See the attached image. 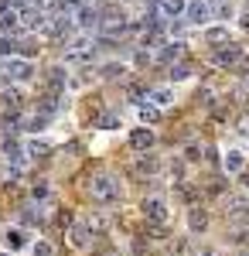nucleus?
<instances>
[{
    "mask_svg": "<svg viewBox=\"0 0 249 256\" xmlns=\"http://www.w3.org/2000/svg\"><path fill=\"white\" fill-rule=\"evenodd\" d=\"M89 195L96 198V202H113L120 195V181L113 174H96L92 178V184H89Z\"/></svg>",
    "mask_w": 249,
    "mask_h": 256,
    "instance_id": "nucleus-1",
    "label": "nucleus"
},
{
    "mask_svg": "<svg viewBox=\"0 0 249 256\" xmlns=\"http://www.w3.org/2000/svg\"><path fill=\"white\" fill-rule=\"evenodd\" d=\"M184 14L192 24H208L212 20V4L208 0H192V4H184Z\"/></svg>",
    "mask_w": 249,
    "mask_h": 256,
    "instance_id": "nucleus-2",
    "label": "nucleus"
},
{
    "mask_svg": "<svg viewBox=\"0 0 249 256\" xmlns=\"http://www.w3.org/2000/svg\"><path fill=\"white\" fill-rule=\"evenodd\" d=\"M7 76L18 79V82H28L31 76H34V65H31L28 58H10L7 62Z\"/></svg>",
    "mask_w": 249,
    "mask_h": 256,
    "instance_id": "nucleus-3",
    "label": "nucleus"
},
{
    "mask_svg": "<svg viewBox=\"0 0 249 256\" xmlns=\"http://www.w3.org/2000/svg\"><path fill=\"white\" fill-rule=\"evenodd\" d=\"M68 239H72V246H78V250H89V246H92V229H89L86 222H76V226L68 229Z\"/></svg>",
    "mask_w": 249,
    "mask_h": 256,
    "instance_id": "nucleus-4",
    "label": "nucleus"
},
{
    "mask_svg": "<svg viewBox=\"0 0 249 256\" xmlns=\"http://www.w3.org/2000/svg\"><path fill=\"white\" fill-rule=\"evenodd\" d=\"M144 212H147L150 222H168V205H164L160 198H147V202H144Z\"/></svg>",
    "mask_w": 249,
    "mask_h": 256,
    "instance_id": "nucleus-5",
    "label": "nucleus"
},
{
    "mask_svg": "<svg viewBox=\"0 0 249 256\" xmlns=\"http://www.w3.org/2000/svg\"><path fill=\"white\" fill-rule=\"evenodd\" d=\"M239 58H242V48H239V44H226L222 52H215V55H212L215 65H232V62H239Z\"/></svg>",
    "mask_w": 249,
    "mask_h": 256,
    "instance_id": "nucleus-6",
    "label": "nucleus"
},
{
    "mask_svg": "<svg viewBox=\"0 0 249 256\" xmlns=\"http://www.w3.org/2000/svg\"><path fill=\"white\" fill-rule=\"evenodd\" d=\"M72 24H76V28H92V24H96V10H92V7H76V10H72Z\"/></svg>",
    "mask_w": 249,
    "mask_h": 256,
    "instance_id": "nucleus-7",
    "label": "nucleus"
},
{
    "mask_svg": "<svg viewBox=\"0 0 249 256\" xmlns=\"http://www.w3.org/2000/svg\"><path fill=\"white\" fill-rule=\"evenodd\" d=\"M130 144H134L136 150H147V147H154V134L144 130V126H136L134 134H130Z\"/></svg>",
    "mask_w": 249,
    "mask_h": 256,
    "instance_id": "nucleus-8",
    "label": "nucleus"
},
{
    "mask_svg": "<svg viewBox=\"0 0 249 256\" xmlns=\"http://www.w3.org/2000/svg\"><path fill=\"white\" fill-rule=\"evenodd\" d=\"M188 226H192V232H205V229H208L205 208H192V212H188Z\"/></svg>",
    "mask_w": 249,
    "mask_h": 256,
    "instance_id": "nucleus-9",
    "label": "nucleus"
},
{
    "mask_svg": "<svg viewBox=\"0 0 249 256\" xmlns=\"http://www.w3.org/2000/svg\"><path fill=\"white\" fill-rule=\"evenodd\" d=\"M18 20L24 24V28H31V31H34V28H41V20H44V18H41L34 7H28V10H20V14H18Z\"/></svg>",
    "mask_w": 249,
    "mask_h": 256,
    "instance_id": "nucleus-10",
    "label": "nucleus"
},
{
    "mask_svg": "<svg viewBox=\"0 0 249 256\" xmlns=\"http://www.w3.org/2000/svg\"><path fill=\"white\" fill-rule=\"evenodd\" d=\"M72 58H78V55H89L92 52V44H89V38H76V41H68V48H65Z\"/></svg>",
    "mask_w": 249,
    "mask_h": 256,
    "instance_id": "nucleus-11",
    "label": "nucleus"
},
{
    "mask_svg": "<svg viewBox=\"0 0 249 256\" xmlns=\"http://www.w3.org/2000/svg\"><path fill=\"white\" fill-rule=\"evenodd\" d=\"M171 89H150V102L157 106V110H164V106H171Z\"/></svg>",
    "mask_w": 249,
    "mask_h": 256,
    "instance_id": "nucleus-12",
    "label": "nucleus"
},
{
    "mask_svg": "<svg viewBox=\"0 0 249 256\" xmlns=\"http://www.w3.org/2000/svg\"><path fill=\"white\" fill-rule=\"evenodd\" d=\"M242 168H246V158H242L239 150H229V154H226V171L236 174V171H242Z\"/></svg>",
    "mask_w": 249,
    "mask_h": 256,
    "instance_id": "nucleus-13",
    "label": "nucleus"
},
{
    "mask_svg": "<svg viewBox=\"0 0 249 256\" xmlns=\"http://www.w3.org/2000/svg\"><path fill=\"white\" fill-rule=\"evenodd\" d=\"M160 10L168 18H178V14H184V0H160Z\"/></svg>",
    "mask_w": 249,
    "mask_h": 256,
    "instance_id": "nucleus-14",
    "label": "nucleus"
},
{
    "mask_svg": "<svg viewBox=\"0 0 249 256\" xmlns=\"http://www.w3.org/2000/svg\"><path fill=\"white\" fill-rule=\"evenodd\" d=\"M229 216H232V218L249 216V202H242V198H232V202H229Z\"/></svg>",
    "mask_w": 249,
    "mask_h": 256,
    "instance_id": "nucleus-15",
    "label": "nucleus"
},
{
    "mask_svg": "<svg viewBox=\"0 0 249 256\" xmlns=\"http://www.w3.org/2000/svg\"><path fill=\"white\" fill-rule=\"evenodd\" d=\"M18 14L14 10H7V14H0V31H18Z\"/></svg>",
    "mask_w": 249,
    "mask_h": 256,
    "instance_id": "nucleus-16",
    "label": "nucleus"
},
{
    "mask_svg": "<svg viewBox=\"0 0 249 256\" xmlns=\"http://www.w3.org/2000/svg\"><path fill=\"white\" fill-rule=\"evenodd\" d=\"M24 242H28V239H24L20 229H7V246H10V250H20Z\"/></svg>",
    "mask_w": 249,
    "mask_h": 256,
    "instance_id": "nucleus-17",
    "label": "nucleus"
},
{
    "mask_svg": "<svg viewBox=\"0 0 249 256\" xmlns=\"http://www.w3.org/2000/svg\"><path fill=\"white\" fill-rule=\"evenodd\" d=\"M28 154H34V158H41V154H48V144L44 140H28V147H24Z\"/></svg>",
    "mask_w": 249,
    "mask_h": 256,
    "instance_id": "nucleus-18",
    "label": "nucleus"
},
{
    "mask_svg": "<svg viewBox=\"0 0 249 256\" xmlns=\"http://www.w3.org/2000/svg\"><path fill=\"white\" fill-rule=\"evenodd\" d=\"M178 52H181V44H164V52H157V58L171 62V58H178Z\"/></svg>",
    "mask_w": 249,
    "mask_h": 256,
    "instance_id": "nucleus-19",
    "label": "nucleus"
},
{
    "mask_svg": "<svg viewBox=\"0 0 249 256\" xmlns=\"http://www.w3.org/2000/svg\"><path fill=\"white\" fill-rule=\"evenodd\" d=\"M140 116H144V123H154V120H157V106H147V102H140Z\"/></svg>",
    "mask_w": 249,
    "mask_h": 256,
    "instance_id": "nucleus-20",
    "label": "nucleus"
},
{
    "mask_svg": "<svg viewBox=\"0 0 249 256\" xmlns=\"http://www.w3.org/2000/svg\"><path fill=\"white\" fill-rule=\"evenodd\" d=\"M205 38H208L212 44H218V41H226V38H229V34H226V28H212V31H208V34H205Z\"/></svg>",
    "mask_w": 249,
    "mask_h": 256,
    "instance_id": "nucleus-21",
    "label": "nucleus"
},
{
    "mask_svg": "<svg viewBox=\"0 0 249 256\" xmlns=\"http://www.w3.org/2000/svg\"><path fill=\"white\" fill-rule=\"evenodd\" d=\"M188 76H192V68H188V65H174V68H171V79H178V82L188 79Z\"/></svg>",
    "mask_w": 249,
    "mask_h": 256,
    "instance_id": "nucleus-22",
    "label": "nucleus"
},
{
    "mask_svg": "<svg viewBox=\"0 0 249 256\" xmlns=\"http://www.w3.org/2000/svg\"><path fill=\"white\" fill-rule=\"evenodd\" d=\"M120 72H123V65H120V62H110V65L102 68V76H106V79H116Z\"/></svg>",
    "mask_w": 249,
    "mask_h": 256,
    "instance_id": "nucleus-23",
    "label": "nucleus"
},
{
    "mask_svg": "<svg viewBox=\"0 0 249 256\" xmlns=\"http://www.w3.org/2000/svg\"><path fill=\"white\" fill-rule=\"evenodd\" d=\"M116 123H120L116 113H102V116H99V126H102V130H110V126H116Z\"/></svg>",
    "mask_w": 249,
    "mask_h": 256,
    "instance_id": "nucleus-24",
    "label": "nucleus"
},
{
    "mask_svg": "<svg viewBox=\"0 0 249 256\" xmlns=\"http://www.w3.org/2000/svg\"><path fill=\"white\" fill-rule=\"evenodd\" d=\"M4 99H7V106H10V110H18V106H20V96L14 92V89H7V92H4Z\"/></svg>",
    "mask_w": 249,
    "mask_h": 256,
    "instance_id": "nucleus-25",
    "label": "nucleus"
},
{
    "mask_svg": "<svg viewBox=\"0 0 249 256\" xmlns=\"http://www.w3.org/2000/svg\"><path fill=\"white\" fill-rule=\"evenodd\" d=\"M34 256H55L52 242H38V246H34Z\"/></svg>",
    "mask_w": 249,
    "mask_h": 256,
    "instance_id": "nucleus-26",
    "label": "nucleus"
},
{
    "mask_svg": "<svg viewBox=\"0 0 249 256\" xmlns=\"http://www.w3.org/2000/svg\"><path fill=\"white\" fill-rule=\"evenodd\" d=\"M86 226H89V229H106V218H102V216H92Z\"/></svg>",
    "mask_w": 249,
    "mask_h": 256,
    "instance_id": "nucleus-27",
    "label": "nucleus"
},
{
    "mask_svg": "<svg viewBox=\"0 0 249 256\" xmlns=\"http://www.w3.org/2000/svg\"><path fill=\"white\" fill-rule=\"evenodd\" d=\"M10 52H14V44H10V38H0V58H4V55H10Z\"/></svg>",
    "mask_w": 249,
    "mask_h": 256,
    "instance_id": "nucleus-28",
    "label": "nucleus"
},
{
    "mask_svg": "<svg viewBox=\"0 0 249 256\" xmlns=\"http://www.w3.org/2000/svg\"><path fill=\"white\" fill-rule=\"evenodd\" d=\"M62 76H65L62 68H52V86H55V89H58V86H62V82H65V79H62Z\"/></svg>",
    "mask_w": 249,
    "mask_h": 256,
    "instance_id": "nucleus-29",
    "label": "nucleus"
},
{
    "mask_svg": "<svg viewBox=\"0 0 249 256\" xmlns=\"http://www.w3.org/2000/svg\"><path fill=\"white\" fill-rule=\"evenodd\" d=\"M24 222H31V226H38V222H41V216L34 212V208H31V212H24Z\"/></svg>",
    "mask_w": 249,
    "mask_h": 256,
    "instance_id": "nucleus-30",
    "label": "nucleus"
},
{
    "mask_svg": "<svg viewBox=\"0 0 249 256\" xmlns=\"http://www.w3.org/2000/svg\"><path fill=\"white\" fill-rule=\"evenodd\" d=\"M34 195H38V198H48V184H44V181H38V184H34Z\"/></svg>",
    "mask_w": 249,
    "mask_h": 256,
    "instance_id": "nucleus-31",
    "label": "nucleus"
},
{
    "mask_svg": "<svg viewBox=\"0 0 249 256\" xmlns=\"http://www.w3.org/2000/svg\"><path fill=\"white\" fill-rule=\"evenodd\" d=\"M140 171H144V174H150V171H157V164H154V160H144V164H140Z\"/></svg>",
    "mask_w": 249,
    "mask_h": 256,
    "instance_id": "nucleus-32",
    "label": "nucleus"
},
{
    "mask_svg": "<svg viewBox=\"0 0 249 256\" xmlns=\"http://www.w3.org/2000/svg\"><path fill=\"white\" fill-rule=\"evenodd\" d=\"M239 134H246V137H249V116L239 120Z\"/></svg>",
    "mask_w": 249,
    "mask_h": 256,
    "instance_id": "nucleus-33",
    "label": "nucleus"
},
{
    "mask_svg": "<svg viewBox=\"0 0 249 256\" xmlns=\"http://www.w3.org/2000/svg\"><path fill=\"white\" fill-rule=\"evenodd\" d=\"M10 10V0H0V14H7Z\"/></svg>",
    "mask_w": 249,
    "mask_h": 256,
    "instance_id": "nucleus-34",
    "label": "nucleus"
},
{
    "mask_svg": "<svg viewBox=\"0 0 249 256\" xmlns=\"http://www.w3.org/2000/svg\"><path fill=\"white\" fill-rule=\"evenodd\" d=\"M194 256H218V253H215V250H198Z\"/></svg>",
    "mask_w": 249,
    "mask_h": 256,
    "instance_id": "nucleus-35",
    "label": "nucleus"
},
{
    "mask_svg": "<svg viewBox=\"0 0 249 256\" xmlns=\"http://www.w3.org/2000/svg\"><path fill=\"white\" fill-rule=\"evenodd\" d=\"M242 28H246V31H249V14H246V18H242Z\"/></svg>",
    "mask_w": 249,
    "mask_h": 256,
    "instance_id": "nucleus-36",
    "label": "nucleus"
},
{
    "mask_svg": "<svg viewBox=\"0 0 249 256\" xmlns=\"http://www.w3.org/2000/svg\"><path fill=\"white\" fill-rule=\"evenodd\" d=\"M242 184H246V188H249V174H242Z\"/></svg>",
    "mask_w": 249,
    "mask_h": 256,
    "instance_id": "nucleus-37",
    "label": "nucleus"
},
{
    "mask_svg": "<svg viewBox=\"0 0 249 256\" xmlns=\"http://www.w3.org/2000/svg\"><path fill=\"white\" fill-rule=\"evenodd\" d=\"M0 256H10V253H0Z\"/></svg>",
    "mask_w": 249,
    "mask_h": 256,
    "instance_id": "nucleus-38",
    "label": "nucleus"
}]
</instances>
